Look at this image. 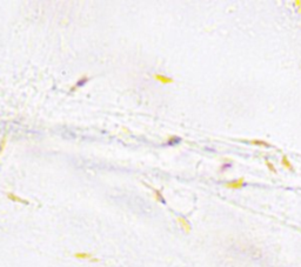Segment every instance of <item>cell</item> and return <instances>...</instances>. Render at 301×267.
Returning a JSON list of instances; mask_svg holds the SVG:
<instances>
[{
    "mask_svg": "<svg viewBox=\"0 0 301 267\" xmlns=\"http://www.w3.org/2000/svg\"><path fill=\"white\" fill-rule=\"evenodd\" d=\"M225 186H226V188H229V189H240L241 187L245 186V179L240 178V179L234 180V181L226 182Z\"/></svg>",
    "mask_w": 301,
    "mask_h": 267,
    "instance_id": "1",
    "label": "cell"
},
{
    "mask_svg": "<svg viewBox=\"0 0 301 267\" xmlns=\"http://www.w3.org/2000/svg\"><path fill=\"white\" fill-rule=\"evenodd\" d=\"M74 258L80 259V260H90V261H92V263H99V261H100V259L93 258V255H92L91 253H85V252L74 253Z\"/></svg>",
    "mask_w": 301,
    "mask_h": 267,
    "instance_id": "2",
    "label": "cell"
},
{
    "mask_svg": "<svg viewBox=\"0 0 301 267\" xmlns=\"http://www.w3.org/2000/svg\"><path fill=\"white\" fill-rule=\"evenodd\" d=\"M153 79L159 81L160 84H164V85H168V84H173L174 83V79L171 78V77H167V76H164V74H153Z\"/></svg>",
    "mask_w": 301,
    "mask_h": 267,
    "instance_id": "3",
    "label": "cell"
},
{
    "mask_svg": "<svg viewBox=\"0 0 301 267\" xmlns=\"http://www.w3.org/2000/svg\"><path fill=\"white\" fill-rule=\"evenodd\" d=\"M177 220H178V222H179V225H180V227L182 228L184 232H186V233H190V232H191L192 226H191L190 221H188L185 217H181V215H180V217L177 218Z\"/></svg>",
    "mask_w": 301,
    "mask_h": 267,
    "instance_id": "4",
    "label": "cell"
},
{
    "mask_svg": "<svg viewBox=\"0 0 301 267\" xmlns=\"http://www.w3.org/2000/svg\"><path fill=\"white\" fill-rule=\"evenodd\" d=\"M6 195H7V198H8L11 201L20 202V204H24V205H29V201H27V200H25V199H22V198L18 196V195H15L14 193H7Z\"/></svg>",
    "mask_w": 301,
    "mask_h": 267,
    "instance_id": "5",
    "label": "cell"
},
{
    "mask_svg": "<svg viewBox=\"0 0 301 267\" xmlns=\"http://www.w3.org/2000/svg\"><path fill=\"white\" fill-rule=\"evenodd\" d=\"M251 145H255V146H260V147H272V145L265 140H258V139H253L248 141Z\"/></svg>",
    "mask_w": 301,
    "mask_h": 267,
    "instance_id": "6",
    "label": "cell"
},
{
    "mask_svg": "<svg viewBox=\"0 0 301 267\" xmlns=\"http://www.w3.org/2000/svg\"><path fill=\"white\" fill-rule=\"evenodd\" d=\"M281 165H282L285 168H287V170L294 172V167H293V165L291 164V161H290V159L287 158V155H282V158H281Z\"/></svg>",
    "mask_w": 301,
    "mask_h": 267,
    "instance_id": "7",
    "label": "cell"
},
{
    "mask_svg": "<svg viewBox=\"0 0 301 267\" xmlns=\"http://www.w3.org/2000/svg\"><path fill=\"white\" fill-rule=\"evenodd\" d=\"M181 142V138L180 137H170L168 138V141L166 142L167 146H177Z\"/></svg>",
    "mask_w": 301,
    "mask_h": 267,
    "instance_id": "8",
    "label": "cell"
},
{
    "mask_svg": "<svg viewBox=\"0 0 301 267\" xmlns=\"http://www.w3.org/2000/svg\"><path fill=\"white\" fill-rule=\"evenodd\" d=\"M153 192H154V198H155V200H158V201H160V202H162V204H166V199H165L164 195L161 194V191H159V189H153Z\"/></svg>",
    "mask_w": 301,
    "mask_h": 267,
    "instance_id": "9",
    "label": "cell"
},
{
    "mask_svg": "<svg viewBox=\"0 0 301 267\" xmlns=\"http://www.w3.org/2000/svg\"><path fill=\"white\" fill-rule=\"evenodd\" d=\"M266 166H267V168L272 172V173H274V174H277L278 173V170L274 167V165L272 164V163H269V161H266Z\"/></svg>",
    "mask_w": 301,
    "mask_h": 267,
    "instance_id": "10",
    "label": "cell"
},
{
    "mask_svg": "<svg viewBox=\"0 0 301 267\" xmlns=\"http://www.w3.org/2000/svg\"><path fill=\"white\" fill-rule=\"evenodd\" d=\"M6 144H7V138H6V137H4V138L1 139V141H0V155H1L2 151H4V150H5V147H6Z\"/></svg>",
    "mask_w": 301,
    "mask_h": 267,
    "instance_id": "11",
    "label": "cell"
},
{
    "mask_svg": "<svg viewBox=\"0 0 301 267\" xmlns=\"http://www.w3.org/2000/svg\"><path fill=\"white\" fill-rule=\"evenodd\" d=\"M293 4H294V5H295V7H297V12L301 13V1L300 0H297V1H294Z\"/></svg>",
    "mask_w": 301,
    "mask_h": 267,
    "instance_id": "12",
    "label": "cell"
},
{
    "mask_svg": "<svg viewBox=\"0 0 301 267\" xmlns=\"http://www.w3.org/2000/svg\"><path fill=\"white\" fill-rule=\"evenodd\" d=\"M231 167H232V164H225L223 167L221 168V171H223V170H226V168H231Z\"/></svg>",
    "mask_w": 301,
    "mask_h": 267,
    "instance_id": "13",
    "label": "cell"
}]
</instances>
